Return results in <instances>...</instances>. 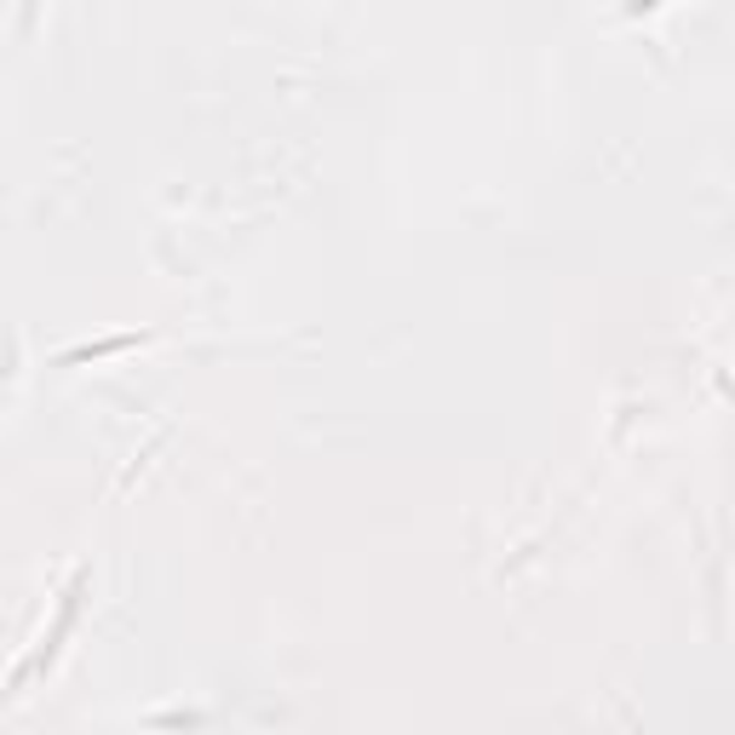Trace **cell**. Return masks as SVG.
Returning <instances> with one entry per match:
<instances>
[{
    "label": "cell",
    "mask_w": 735,
    "mask_h": 735,
    "mask_svg": "<svg viewBox=\"0 0 735 735\" xmlns=\"http://www.w3.org/2000/svg\"><path fill=\"white\" fill-rule=\"evenodd\" d=\"M138 345V334H115V339H98V345H81V350H64V368L69 363H92V357H110V350H126Z\"/></svg>",
    "instance_id": "1"
}]
</instances>
